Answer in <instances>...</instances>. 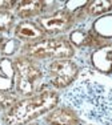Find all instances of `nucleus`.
Here are the masks:
<instances>
[{
  "label": "nucleus",
  "mask_w": 112,
  "mask_h": 125,
  "mask_svg": "<svg viewBox=\"0 0 112 125\" xmlns=\"http://www.w3.org/2000/svg\"><path fill=\"white\" fill-rule=\"evenodd\" d=\"M63 101L84 120L112 125V80L91 67L80 69L75 83L64 91Z\"/></svg>",
  "instance_id": "1"
},
{
  "label": "nucleus",
  "mask_w": 112,
  "mask_h": 125,
  "mask_svg": "<svg viewBox=\"0 0 112 125\" xmlns=\"http://www.w3.org/2000/svg\"><path fill=\"white\" fill-rule=\"evenodd\" d=\"M60 94L55 89H45L37 94L20 99L1 115L3 125H27L31 121L43 117L59 106Z\"/></svg>",
  "instance_id": "2"
},
{
  "label": "nucleus",
  "mask_w": 112,
  "mask_h": 125,
  "mask_svg": "<svg viewBox=\"0 0 112 125\" xmlns=\"http://www.w3.org/2000/svg\"><path fill=\"white\" fill-rule=\"evenodd\" d=\"M13 92L19 97L24 99V97L34 96L48 89L45 84L43 65L39 61L32 60L27 56L19 55L13 59Z\"/></svg>",
  "instance_id": "3"
},
{
  "label": "nucleus",
  "mask_w": 112,
  "mask_h": 125,
  "mask_svg": "<svg viewBox=\"0 0 112 125\" xmlns=\"http://www.w3.org/2000/svg\"><path fill=\"white\" fill-rule=\"evenodd\" d=\"M20 55L36 61H51L75 57L76 49L71 45L67 36H56L44 37L35 43L23 44L20 48Z\"/></svg>",
  "instance_id": "4"
},
{
  "label": "nucleus",
  "mask_w": 112,
  "mask_h": 125,
  "mask_svg": "<svg viewBox=\"0 0 112 125\" xmlns=\"http://www.w3.org/2000/svg\"><path fill=\"white\" fill-rule=\"evenodd\" d=\"M45 84L55 91H66L75 83L80 73V65L72 59L51 60L43 64Z\"/></svg>",
  "instance_id": "5"
},
{
  "label": "nucleus",
  "mask_w": 112,
  "mask_h": 125,
  "mask_svg": "<svg viewBox=\"0 0 112 125\" xmlns=\"http://www.w3.org/2000/svg\"><path fill=\"white\" fill-rule=\"evenodd\" d=\"M35 21L42 27L47 37H56L64 36V33L72 29V27L75 25V17L72 13L60 8L52 13L37 17Z\"/></svg>",
  "instance_id": "6"
},
{
  "label": "nucleus",
  "mask_w": 112,
  "mask_h": 125,
  "mask_svg": "<svg viewBox=\"0 0 112 125\" xmlns=\"http://www.w3.org/2000/svg\"><path fill=\"white\" fill-rule=\"evenodd\" d=\"M57 1H44V0H23L17 1L15 7V16L22 20H36L37 17L52 13L60 10L57 8Z\"/></svg>",
  "instance_id": "7"
},
{
  "label": "nucleus",
  "mask_w": 112,
  "mask_h": 125,
  "mask_svg": "<svg viewBox=\"0 0 112 125\" xmlns=\"http://www.w3.org/2000/svg\"><path fill=\"white\" fill-rule=\"evenodd\" d=\"M43 121L48 125H83V117L67 104L56 106L43 116Z\"/></svg>",
  "instance_id": "8"
},
{
  "label": "nucleus",
  "mask_w": 112,
  "mask_h": 125,
  "mask_svg": "<svg viewBox=\"0 0 112 125\" xmlns=\"http://www.w3.org/2000/svg\"><path fill=\"white\" fill-rule=\"evenodd\" d=\"M90 67L101 75H112V41H107L91 51Z\"/></svg>",
  "instance_id": "9"
},
{
  "label": "nucleus",
  "mask_w": 112,
  "mask_h": 125,
  "mask_svg": "<svg viewBox=\"0 0 112 125\" xmlns=\"http://www.w3.org/2000/svg\"><path fill=\"white\" fill-rule=\"evenodd\" d=\"M12 33L13 37L17 39L23 44L35 43V41H39L42 39L47 37L45 33L43 32L42 27L35 20H20L19 23H16Z\"/></svg>",
  "instance_id": "10"
},
{
  "label": "nucleus",
  "mask_w": 112,
  "mask_h": 125,
  "mask_svg": "<svg viewBox=\"0 0 112 125\" xmlns=\"http://www.w3.org/2000/svg\"><path fill=\"white\" fill-rule=\"evenodd\" d=\"M15 83V68L13 61L8 59L0 60V89L7 92H12Z\"/></svg>",
  "instance_id": "11"
},
{
  "label": "nucleus",
  "mask_w": 112,
  "mask_h": 125,
  "mask_svg": "<svg viewBox=\"0 0 112 125\" xmlns=\"http://www.w3.org/2000/svg\"><path fill=\"white\" fill-rule=\"evenodd\" d=\"M91 29L95 35L104 40H112V13H107L95 19L91 24Z\"/></svg>",
  "instance_id": "12"
},
{
  "label": "nucleus",
  "mask_w": 112,
  "mask_h": 125,
  "mask_svg": "<svg viewBox=\"0 0 112 125\" xmlns=\"http://www.w3.org/2000/svg\"><path fill=\"white\" fill-rule=\"evenodd\" d=\"M112 11V0H91L88 1L87 7L84 8V12L87 17H100Z\"/></svg>",
  "instance_id": "13"
},
{
  "label": "nucleus",
  "mask_w": 112,
  "mask_h": 125,
  "mask_svg": "<svg viewBox=\"0 0 112 125\" xmlns=\"http://www.w3.org/2000/svg\"><path fill=\"white\" fill-rule=\"evenodd\" d=\"M16 25V16L11 11H0V36L10 33Z\"/></svg>",
  "instance_id": "14"
},
{
  "label": "nucleus",
  "mask_w": 112,
  "mask_h": 125,
  "mask_svg": "<svg viewBox=\"0 0 112 125\" xmlns=\"http://www.w3.org/2000/svg\"><path fill=\"white\" fill-rule=\"evenodd\" d=\"M23 44L20 43L17 39L15 37H4L3 43L0 44V56H4V57H8V56H13L15 53L22 48Z\"/></svg>",
  "instance_id": "15"
},
{
  "label": "nucleus",
  "mask_w": 112,
  "mask_h": 125,
  "mask_svg": "<svg viewBox=\"0 0 112 125\" xmlns=\"http://www.w3.org/2000/svg\"><path fill=\"white\" fill-rule=\"evenodd\" d=\"M19 100H20V97L15 92H7V91H1L0 89V112L8 111Z\"/></svg>",
  "instance_id": "16"
},
{
  "label": "nucleus",
  "mask_w": 112,
  "mask_h": 125,
  "mask_svg": "<svg viewBox=\"0 0 112 125\" xmlns=\"http://www.w3.org/2000/svg\"><path fill=\"white\" fill-rule=\"evenodd\" d=\"M88 1H75V0H69V1H64L63 3V10H66L67 12L75 15L76 12H79L80 10H83L84 7H87Z\"/></svg>",
  "instance_id": "17"
},
{
  "label": "nucleus",
  "mask_w": 112,
  "mask_h": 125,
  "mask_svg": "<svg viewBox=\"0 0 112 125\" xmlns=\"http://www.w3.org/2000/svg\"><path fill=\"white\" fill-rule=\"evenodd\" d=\"M17 1L15 0H0V11H11L15 10Z\"/></svg>",
  "instance_id": "18"
},
{
  "label": "nucleus",
  "mask_w": 112,
  "mask_h": 125,
  "mask_svg": "<svg viewBox=\"0 0 112 125\" xmlns=\"http://www.w3.org/2000/svg\"><path fill=\"white\" fill-rule=\"evenodd\" d=\"M27 125H42V123H40V121H36V120H35V121H31V123H28Z\"/></svg>",
  "instance_id": "19"
},
{
  "label": "nucleus",
  "mask_w": 112,
  "mask_h": 125,
  "mask_svg": "<svg viewBox=\"0 0 112 125\" xmlns=\"http://www.w3.org/2000/svg\"><path fill=\"white\" fill-rule=\"evenodd\" d=\"M3 40H4V36H0V44L3 43Z\"/></svg>",
  "instance_id": "20"
},
{
  "label": "nucleus",
  "mask_w": 112,
  "mask_h": 125,
  "mask_svg": "<svg viewBox=\"0 0 112 125\" xmlns=\"http://www.w3.org/2000/svg\"><path fill=\"white\" fill-rule=\"evenodd\" d=\"M91 125H92V124H91Z\"/></svg>",
  "instance_id": "21"
}]
</instances>
